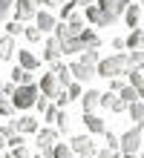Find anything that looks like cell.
<instances>
[{
  "mask_svg": "<svg viewBox=\"0 0 144 158\" xmlns=\"http://www.w3.org/2000/svg\"><path fill=\"white\" fill-rule=\"evenodd\" d=\"M127 55L124 52H115L110 55V58H104L95 63V75H101V78H118V75H127Z\"/></svg>",
  "mask_w": 144,
  "mask_h": 158,
  "instance_id": "cell-1",
  "label": "cell"
},
{
  "mask_svg": "<svg viewBox=\"0 0 144 158\" xmlns=\"http://www.w3.org/2000/svg\"><path fill=\"white\" fill-rule=\"evenodd\" d=\"M98 60H101V58H98V49H86L78 60L69 63V72H72L78 81H92V78H95V63H98Z\"/></svg>",
  "mask_w": 144,
  "mask_h": 158,
  "instance_id": "cell-2",
  "label": "cell"
},
{
  "mask_svg": "<svg viewBox=\"0 0 144 158\" xmlns=\"http://www.w3.org/2000/svg\"><path fill=\"white\" fill-rule=\"evenodd\" d=\"M130 3L133 0H95V6H98V12H101L98 26H112L124 15V9H127Z\"/></svg>",
  "mask_w": 144,
  "mask_h": 158,
  "instance_id": "cell-3",
  "label": "cell"
},
{
  "mask_svg": "<svg viewBox=\"0 0 144 158\" xmlns=\"http://www.w3.org/2000/svg\"><path fill=\"white\" fill-rule=\"evenodd\" d=\"M141 141H144V124H133L127 132L118 138L121 155H136V152L141 150Z\"/></svg>",
  "mask_w": 144,
  "mask_h": 158,
  "instance_id": "cell-4",
  "label": "cell"
},
{
  "mask_svg": "<svg viewBox=\"0 0 144 158\" xmlns=\"http://www.w3.org/2000/svg\"><path fill=\"white\" fill-rule=\"evenodd\" d=\"M37 95H41V89H37V83H17L15 92H12V104L15 109H29V106H35V101Z\"/></svg>",
  "mask_w": 144,
  "mask_h": 158,
  "instance_id": "cell-5",
  "label": "cell"
},
{
  "mask_svg": "<svg viewBox=\"0 0 144 158\" xmlns=\"http://www.w3.org/2000/svg\"><path fill=\"white\" fill-rule=\"evenodd\" d=\"M69 150L75 155H81V158H92L95 155V144H92L89 135H75L72 141H69Z\"/></svg>",
  "mask_w": 144,
  "mask_h": 158,
  "instance_id": "cell-6",
  "label": "cell"
},
{
  "mask_svg": "<svg viewBox=\"0 0 144 158\" xmlns=\"http://www.w3.org/2000/svg\"><path fill=\"white\" fill-rule=\"evenodd\" d=\"M15 20H32L35 12H37V0H15Z\"/></svg>",
  "mask_w": 144,
  "mask_h": 158,
  "instance_id": "cell-7",
  "label": "cell"
},
{
  "mask_svg": "<svg viewBox=\"0 0 144 158\" xmlns=\"http://www.w3.org/2000/svg\"><path fill=\"white\" fill-rule=\"evenodd\" d=\"M63 86L58 83V78H55V72H46V75L41 78V95H46V98H58V92H61Z\"/></svg>",
  "mask_w": 144,
  "mask_h": 158,
  "instance_id": "cell-8",
  "label": "cell"
},
{
  "mask_svg": "<svg viewBox=\"0 0 144 158\" xmlns=\"http://www.w3.org/2000/svg\"><path fill=\"white\" fill-rule=\"evenodd\" d=\"M81 121H84V127L89 129L92 135H104V132H107V124H104V118H98L95 112H84Z\"/></svg>",
  "mask_w": 144,
  "mask_h": 158,
  "instance_id": "cell-9",
  "label": "cell"
},
{
  "mask_svg": "<svg viewBox=\"0 0 144 158\" xmlns=\"http://www.w3.org/2000/svg\"><path fill=\"white\" fill-rule=\"evenodd\" d=\"M101 106H107V109H112V112H127V101H121L115 92H101Z\"/></svg>",
  "mask_w": 144,
  "mask_h": 158,
  "instance_id": "cell-10",
  "label": "cell"
},
{
  "mask_svg": "<svg viewBox=\"0 0 144 158\" xmlns=\"http://www.w3.org/2000/svg\"><path fill=\"white\" fill-rule=\"evenodd\" d=\"M52 72H55V78H58V83L66 89L72 83V72H69V66L66 63H61V60H52Z\"/></svg>",
  "mask_w": 144,
  "mask_h": 158,
  "instance_id": "cell-11",
  "label": "cell"
},
{
  "mask_svg": "<svg viewBox=\"0 0 144 158\" xmlns=\"http://www.w3.org/2000/svg\"><path fill=\"white\" fill-rule=\"evenodd\" d=\"M61 55H63L61 40H58L55 35H52V38L46 40V46H43V58H46V60H61Z\"/></svg>",
  "mask_w": 144,
  "mask_h": 158,
  "instance_id": "cell-12",
  "label": "cell"
},
{
  "mask_svg": "<svg viewBox=\"0 0 144 158\" xmlns=\"http://www.w3.org/2000/svg\"><path fill=\"white\" fill-rule=\"evenodd\" d=\"M86 29V26H84V15H78V12H72L69 17H66V32H69L72 35V38H78V35Z\"/></svg>",
  "mask_w": 144,
  "mask_h": 158,
  "instance_id": "cell-13",
  "label": "cell"
},
{
  "mask_svg": "<svg viewBox=\"0 0 144 158\" xmlns=\"http://www.w3.org/2000/svg\"><path fill=\"white\" fill-rule=\"evenodd\" d=\"M35 23H37V29H41V32H52L58 20H55L52 12H35Z\"/></svg>",
  "mask_w": 144,
  "mask_h": 158,
  "instance_id": "cell-14",
  "label": "cell"
},
{
  "mask_svg": "<svg viewBox=\"0 0 144 158\" xmlns=\"http://www.w3.org/2000/svg\"><path fill=\"white\" fill-rule=\"evenodd\" d=\"M17 60H20V66H23V69H29V72H35L37 66H41L37 55H32L29 49H20V52H17Z\"/></svg>",
  "mask_w": 144,
  "mask_h": 158,
  "instance_id": "cell-15",
  "label": "cell"
},
{
  "mask_svg": "<svg viewBox=\"0 0 144 158\" xmlns=\"http://www.w3.org/2000/svg\"><path fill=\"white\" fill-rule=\"evenodd\" d=\"M58 141V129H37V147L41 150H49Z\"/></svg>",
  "mask_w": 144,
  "mask_h": 158,
  "instance_id": "cell-16",
  "label": "cell"
},
{
  "mask_svg": "<svg viewBox=\"0 0 144 158\" xmlns=\"http://www.w3.org/2000/svg\"><path fill=\"white\" fill-rule=\"evenodd\" d=\"M78 40H81L84 49H98V46H101V38H98L92 29H84V32L78 35Z\"/></svg>",
  "mask_w": 144,
  "mask_h": 158,
  "instance_id": "cell-17",
  "label": "cell"
},
{
  "mask_svg": "<svg viewBox=\"0 0 144 158\" xmlns=\"http://www.w3.org/2000/svg\"><path fill=\"white\" fill-rule=\"evenodd\" d=\"M61 40V49H63V55H78L84 46H81V40L78 38H72V35H66V38H58Z\"/></svg>",
  "mask_w": 144,
  "mask_h": 158,
  "instance_id": "cell-18",
  "label": "cell"
},
{
  "mask_svg": "<svg viewBox=\"0 0 144 158\" xmlns=\"http://www.w3.org/2000/svg\"><path fill=\"white\" fill-rule=\"evenodd\" d=\"M95 106H101V92L98 89L84 92V112H95Z\"/></svg>",
  "mask_w": 144,
  "mask_h": 158,
  "instance_id": "cell-19",
  "label": "cell"
},
{
  "mask_svg": "<svg viewBox=\"0 0 144 158\" xmlns=\"http://www.w3.org/2000/svg\"><path fill=\"white\" fill-rule=\"evenodd\" d=\"M12 83L17 86V83H35V72H29L23 66H15L12 69Z\"/></svg>",
  "mask_w": 144,
  "mask_h": 158,
  "instance_id": "cell-20",
  "label": "cell"
},
{
  "mask_svg": "<svg viewBox=\"0 0 144 158\" xmlns=\"http://www.w3.org/2000/svg\"><path fill=\"white\" fill-rule=\"evenodd\" d=\"M12 55H15V40L12 35H3L0 38V60H12Z\"/></svg>",
  "mask_w": 144,
  "mask_h": 158,
  "instance_id": "cell-21",
  "label": "cell"
},
{
  "mask_svg": "<svg viewBox=\"0 0 144 158\" xmlns=\"http://www.w3.org/2000/svg\"><path fill=\"white\" fill-rule=\"evenodd\" d=\"M15 127H17V132H37V118L23 115V118L15 121Z\"/></svg>",
  "mask_w": 144,
  "mask_h": 158,
  "instance_id": "cell-22",
  "label": "cell"
},
{
  "mask_svg": "<svg viewBox=\"0 0 144 158\" xmlns=\"http://www.w3.org/2000/svg\"><path fill=\"white\" fill-rule=\"evenodd\" d=\"M124 20H127V26H138V20H141V6L130 3L127 9H124Z\"/></svg>",
  "mask_w": 144,
  "mask_h": 158,
  "instance_id": "cell-23",
  "label": "cell"
},
{
  "mask_svg": "<svg viewBox=\"0 0 144 158\" xmlns=\"http://www.w3.org/2000/svg\"><path fill=\"white\" fill-rule=\"evenodd\" d=\"M127 66H130V69H144V49H130Z\"/></svg>",
  "mask_w": 144,
  "mask_h": 158,
  "instance_id": "cell-24",
  "label": "cell"
},
{
  "mask_svg": "<svg viewBox=\"0 0 144 158\" xmlns=\"http://www.w3.org/2000/svg\"><path fill=\"white\" fill-rule=\"evenodd\" d=\"M127 109H130V118L136 121V124H144V101H133Z\"/></svg>",
  "mask_w": 144,
  "mask_h": 158,
  "instance_id": "cell-25",
  "label": "cell"
},
{
  "mask_svg": "<svg viewBox=\"0 0 144 158\" xmlns=\"http://www.w3.org/2000/svg\"><path fill=\"white\" fill-rule=\"evenodd\" d=\"M127 46L130 49H144V29H133L127 38Z\"/></svg>",
  "mask_w": 144,
  "mask_h": 158,
  "instance_id": "cell-26",
  "label": "cell"
},
{
  "mask_svg": "<svg viewBox=\"0 0 144 158\" xmlns=\"http://www.w3.org/2000/svg\"><path fill=\"white\" fill-rule=\"evenodd\" d=\"M84 17H86V20H89L92 26H98V20H101V12H98V6H84Z\"/></svg>",
  "mask_w": 144,
  "mask_h": 158,
  "instance_id": "cell-27",
  "label": "cell"
},
{
  "mask_svg": "<svg viewBox=\"0 0 144 158\" xmlns=\"http://www.w3.org/2000/svg\"><path fill=\"white\" fill-rule=\"evenodd\" d=\"M23 35H26V40H29V43H37V40L43 38V32L37 29V26H23Z\"/></svg>",
  "mask_w": 144,
  "mask_h": 158,
  "instance_id": "cell-28",
  "label": "cell"
},
{
  "mask_svg": "<svg viewBox=\"0 0 144 158\" xmlns=\"http://www.w3.org/2000/svg\"><path fill=\"white\" fill-rule=\"evenodd\" d=\"M52 158H72V150L66 144H52Z\"/></svg>",
  "mask_w": 144,
  "mask_h": 158,
  "instance_id": "cell-29",
  "label": "cell"
},
{
  "mask_svg": "<svg viewBox=\"0 0 144 158\" xmlns=\"http://www.w3.org/2000/svg\"><path fill=\"white\" fill-rule=\"evenodd\" d=\"M121 101H127V104H133V101H138V92H136V86H124L121 92Z\"/></svg>",
  "mask_w": 144,
  "mask_h": 158,
  "instance_id": "cell-30",
  "label": "cell"
},
{
  "mask_svg": "<svg viewBox=\"0 0 144 158\" xmlns=\"http://www.w3.org/2000/svg\"><path fill=\"white\" fill-rule=\"evenodd\" d=\"M55 127L61 129V132H66V129H69V115H66L63 109H61V112H58V118H55Z\"/></svg>",
  "mask_w": 144,
  "mask_h": 158,
  "instance_id": "cell-31",
  "label": "cell"
},
{
  "mask_svg": "<svg viewBox=\"0 0 144 158\" xmlns=\"http://www.w3.org/2000/svg\"><path fill=\"white\" fill-rule=\"evenodd\" d=\"M6 35H12V38H15V35H23V23H20V20L6 23Z\"/></svg>",
  "mask_w": 144,
  "mask_h": 158,
  "instance_id": "cell-32",
  "label": "cell"
},
{
  "mask_svg": "<svg viewBox=\"0 0 144 158\" xmlns=\"http://www.w3.org/2000/svg\"><path fill=\"white\" fill-rule=\"evenodd\" d=\"M12 112H15V104H12L9 98L0 95V115H12Z\"/></svg>",
  "mask_w": 144,
  "mask_h": 158,
  "instance_id": "cell-33",
  "label": "cell"
},
{
  "mask_svg": "<svg viewBox=\"0 0 144 158\" xmlns=\"http://www.w3.org/2000/svg\"><path fill=\"white\" fill-rule=\"evenodd\" d=\"M75 9H78V3H75V0H66V3L61 6V17H63V20H66V17H69V15L75 12Z\"/></svg>",
  "mask_w": 144,
  "mask_h": 158,
  "instance_id": "cell-34",
  "label": "cell"
},
{
  "mask_svg": "<svg viewBox=\"0 0 144 158\" xmlns=\"http://www.w3.org/2000/svg\"><path fill=\"white\" fill-rule=\"evenodd\" d=\"M124 86H127V81H124L121 75L118 78H110V92H121Z\"/></svg>",
  "mask_w": 144,
  "mask_h": 158,
  "instance_id": "cell-35",
  "label": "cell"
},
{
  "mask_svg": "<svg viewBox=\"0 0 144 158\" xmlns=\"http://www.w3.org/2000/svg\"><path fill=\"white\" fill-rule=\"evenodd\" d=\"M6 158H32V155H29V150L20 144V147H12V155H6Z\"/></svg>",
  "mask_w": 144,
  "mask_h": 158,
  "instance_id": "cell-36",
  "label": "cell"
},
{
  "mask_svg": "<svg viewBox=\"0 0 144 158\" xmlns=\"http://www.w3.org/2000/svg\"><path fill=\"white\" fill-rule=\"evenodd\" d=\"M55 101H58V104H55V106H61V109H63V106H66V104H69V101H72V98H69V92H66V89H61V92H58V98H55Z\"/></svg>",
  "mask_w": 144,
  "mask_h": 158,
  "instance_id": "cell-37",
  "label": "cell"
},
{
  "mask_svg": "<svg viewBox=\"0 0 144 158\" xmlns=\"http://www.w3.org/2000/svg\"><path fill=\"white\" fill-rule=\"evenodd\" d=\"M104 141H107V150H118V138H115V135L110 132V129L104 132Z\"/></svg>",
  "mask_w": 144,
  "mask_h": 158,
  "instance_id": "cell-38",
  "label": "cell"
},
{
  "mask_svg": "<svg viewBox=\"0 0 144 158\" xmlns=\"http://www.w3.org/2000/svg\"><path fill=\"white\" fill-rule=\"evenodd\" d=\"M66 92H69V98L75 101V98H81V92H84V86H81V83H69V86H66Z\"/></svg>",
  "mask_w": 144,
  "mask_h": 158,
  "instance_id": "cell-39",
  "label": "cell"
},
{
  "mask_svg": "<svg viewBox=\"0 0 144 158\" xmlns=\"http://www.w3.org/2000/svg\"><path fill=\"white\" fill-rule=\"evenodd\" d=\"M17 132V127H15V121H12V124H3V127H0V135H3V138H12Z\"/></svg>",
  "mask_w": 144,
  "mask_h": 158,
  "instance_id": "cell-40",
  "label": "cell"
},
{
  "mask_svg": "<svg viewBox=\"0 0 144 158\" xmlns=\"http://www.w3.org/2000/svg\"><path fill=\"white\" fill-rule=\"evenodd\" d=\"M12 3H15V0H0V23L6 20V15H9V9H12Z\"/></svg>",
  "mask_w": 144,
  "mask_h": 158,
  "instance_id": "cell-41",
  "label": "cell"
},
{
  "mask_svg": "<svg viewBox=\"0 0 144 158\" xmlns=\"http://www.w3.org/2000/svg\"><path fill=\"white\" fill-rule=\"evenodd\" d=\"M35 106H37V112H46V106H49V98H46V95H37Z\"/></svg>",
  "mask_w": 144,
  "mask_h": 158,
  "instance_id": "cell-42",
  "label": "cell"
},
{
  "mask_svg": "<svg viewBox=\"0 0 144 158\" xmlns=\"http://www.w3.org/2000/svg\"><path fill=\"white\" fill-rule=\"evenodd\" d=\"M58 112H61V106H46V121H52V124H55V118H58Z\"/></svg>",
  "mask_w": 144,
  "mask_h": 158,
  "instance_id": "cell-43",
  "label": "cell"
},
{
  "mask_svg": "<svg viewBox=\"0 0 144 158\" xmlns=\"http://www.w3.org/2000/svg\"><path fill=\"white\" fill-rule=\"evenodd\" d=\"M98 158H121V152H118V150H107V147H104V150L98 152Z\"/></svg>",
  "mask_w": 144,
  "mask_h": 158,
  "instance_id": "cell-44",
  "label": "cell"
},
{
  "mask_svg": "<svg viewBox=\"0 0 144 158\" xmlns=\"http://www.w3.org/2000/svg\"><path fill=\"white\" fill-rule=\"evenodd\" d=\"M6 144H9V147H20V144H23V135H20V132H15L12 138H6Z\"/></svg>",
  "mask_w": 144,
  "mask_h": 158,
  "instance_id": "cell-45",
  "label": "cell"
},
{
  "mask_svg": "<svg viewBox=\"0 0 144 158\" xmlns=\"http://www.w3.org/2000/svg\"><path fill=\"white\" fill-rule=\"evenodd\" d=\"M12 92H15V83H3V89H0V95H3V98H12Z\"/></svg>",
  "mask_w": 144,
  "mask_h": 158,
  "instance_id": "cell-46",
  "label": "cell"
},
{
  "mask_svg": "<svg viewBox=\"0 0 144 158\" xmlns=\"http://www.w3.org/2000/svg\"><path fill=\"white\" fill-rule=\"evenodd\" d=\"M63 3H66V0H43V6H46V9H61Z\"/></svg>",
  "mask_w": 144,
  "mask_h": 158,
  "instance_id": "cell-47",
  "label": "cell"
},
{
  "mask_svg": "<svg viewBox=\"0 0 144 158\" xmlns=\"http://www.w3.org/2000/svg\"><path fill=\"white\" fill-rule=\"evenodd\" d=\"M112 49H124V46H127V40H124V38H112Z\"/></svg>",
  "mask_w": 144,
  "mask_h": 158,
  "instance_id": "cell-48",
  "label": "cell"
},
{
  "mask_svg": "<svg viewBox=\"0 0 144 158\" xmlns=\"http://www.w3.org/2000/svg\"><path fill=\"white\" fill-rule=\"evenodd\" d=\"M75 3H78V6H92L95 0H75Z\"/></svg>",
  "mask_w": 144,
  "mask_h": 158,
  "instance_id": "cell-49",
  "label": "cell"
},
{
  "mask_svg": "<svg viewBox=\"0 0 144 158\" xmlns=\"http://www.w3.org/2000/svg\"><path fill=\"white\" fill-rule=\"evenodd\" d=\"M3 144H6V138H3V135H0V150H3Z\"/></svg>",
  "mask_w": 144,
  "mask_h": 158,
  "instance_id": "cell-50",
  "label": "cell"
},
{
  "mask_svg": "<svg viewBox=\"0 0 144 158\" xmlns=\"http://www.w3.org/2000/svg\"><path fill=\"white\" fill-rule=\"evenodd\" d=\"M124 158H136V155H124Z\"/></svg>",
  "mask_w": 144,
  "mask_h": 158,
  "instance_id": "cell-51",
  "label": "cell"
},
{
  "mask_svg": "<svg viewBox=\"0 0 144 158\" xmlns=\"http://www.w3.org/2000/svg\"><path fill=\"white\" fill-rule=\"evenodd\" d=\"M0 89H3V81H0Z\"/></svg>",
  "mask_w": 144,
  "mask_h": 158,
  "instance_id": "cell-52",
  "label": "cell"
}]
</instances>
